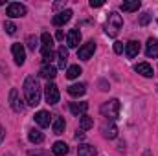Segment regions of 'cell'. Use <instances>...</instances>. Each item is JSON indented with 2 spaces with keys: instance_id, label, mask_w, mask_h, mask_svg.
Returning <instances> with one entry per match:
<instances>
[{
  "instance_id": "6da1fadb",
  "label": "cell",
  "mask_w": 158,
  "mask_h": 156,
  "mask_svg": "<svg viewBox=\"0 0 158 156\" xmlns=\"http://www.w3.org/2000/svg\"><path fill=\"white\" fill-rule=\"evenodd\" d=\"M24 96H26V103L31 107H37L40 103V84L33 76H28L24 81Z\"/></svg>"
},
{
  "instance_id": "7a4b0ae2",
  "label": "cell",
  "mask_w": 158,
  "mask_h": 156,
  "mask_svg": "<svg viewBox=\"0 0 158 156\" xmlns=\"http://www.w3.org/2000/svg\"><path fill=\"white\" fill-rule=\"evenodd\" d=\"M121 26H123V18H121V15H118L116 11L109 13L107 24H105V31H107V35H109V37H116V35L119 33V30H121Z\"/></svg>"
},
{
  "instance_id": "3957f363",
  "label": "cell",
  "mask_w": 158,
  "mask_h": 156,
  "mask_svg": "<svg viewBox=\"0 0 158 156\" xmlns=\"http://www.w3.org/2000/svg\"><path fill=\"white\" fill-rule=\"evenodd\" d=\"M119 109H121V105H119L118 99H109V101H105L103 105H101V114L105 117H109V119H116L119 116Z\"/></svg>"
},
{
  "instance_id": "277c9868",
  "label": "cell",
  "mask_w": 158,
  "mask_h": 156,
  "mask_svg": "<svg viewBox=\"0 0 158 156\" xmlns=\"http://www.w3.org/2000/svg\"><path fill=\"white\" fill-rule=\"evenodd\" d=\"M26 6L24 4H20V2H11L7 7H6V15L9 17V18H19V17H24L26 15Z\"/></svg>"
},
{
  "instance_id": "5b68a950",
  "label": "cell",
  "mask_w": 158,
  "mask_h": 156,
  "mask_svg": "<svg viewBox=\"0 0 158 156\" xmlns=\"http://www.w3.org/2000/svg\"><path fill=\"white\" fill-rule=\"evenodd\" d=\"M44 97H46V103H50V105H55V103H59V88H57V84L55 83H48L46 86H44Z\"/></svg>"
},
{
  "instance_id": "8992f818",
  "label": "cell",
  "mask_w": 158,
  "mask_h": 156,
  "mask_svg": "<svg viewBox=\"0 0 158 156\" xmlns=\"http://www.w3.org/2000/svg\"><path fill=\"white\" fill-rule=\"evenodd\" d=\"M9 105L15 112H24V101L20 99L17 88H11V92H9Z\"/></svg>"
},
{
  "instance_id": "52a82bcc",
  "label": "cell",
  "mask_w": 158,
  "mask_h": 156,
  "mask_svg": "<svg viewBox=\"0 0 158 156\" xmlns=\"http://www.w3.org/2000/svg\"><path fill=\"white\" fill-rule=\"evenodd\" d=\"M94 51H96V44H94V40H88L77 50V57L83 59V61H88L94 55Z\"/></svg>"
},
{
  "instance_id": "ba28073f",
  "label": "cell",
  "mask_w": 158,
  "mask_h": 156,
  "mask_svg": "<svg viewBox=\"0 0 158 156\" xmlns=\"http://www.w3.org/2000/svg\"><path fill=\"white\" fill-rule=\"evenodd\" d=\"M11 53H13L15 63H17L19 66H22L24 61H26V50H24V46H22L20 42H15V44L11 46Z\"/></svg>"
},
{
  "instance_id": "9c48e42d",
  "label": "cell",
  "mask_w": 158,
  "mask_h": 156,
  "mask_svg": "<svg viewBox=\"0 0 158 156\" xmlns=\"http://www.w3.org/2000/svg\"><path fill=\"white\" fill-rule=\"evenodd\" d=\"M72 9H64V11H61V13H57L53 18H52V22H53V26H64L70 18H72Z\"/></svg>"
},
{
  "instance_id": "30bf717a",
  "label": "cell",
  "mask_w": 158,
  "mask_h": 156,
  "mask_svg": "<svg viewBox=\"0 0 158 156\" xmlns=\"http://www.w3.org/2000/svg\"><path fill=\"white\" fill-rule=\"evenodd\" d=\"M145 55L149 57V59H156L158 57V40L156 39H151L147 40V44H145Z\"/></svg>"
},
{
  "instance_id": "8fae6325",
  "label": "cell",
  "mask_w": 158,
  "mask_h": 156,
  "mask_svg": "<svg viewBox=\"0 0 158 156\" xmlns=\"http://www.w3.org/2000/svg\"><path fill=\"white\" fill-rule=\"evenodd\" d=\"M79 42H81V31H79V30H70L68 35H66V44H68V48H77Z\"/></svg>"
},
{
  "instance_id": "7c38bea8",
  "label": "cell",
  "mask_w": 158,
  "mask_h": 156,
  "mask_svg": "<svg viewBox=\"0 0 158 156\" xmlns=\"http://www.w3.org/2000/svg\"><path fill=\"white\" fill-rule=\"evenodd\" d=\"M125 53H127L129 59H134V57L140 53V42H138V40H129V42L125 44Z\"/></svg>"
},
{
  "instance_id": "4fadbf2b",
  "label": "cell",
  "mask_w": 158,
  "mask_h": 156,
  "mask_svg": "<svg viewBox=\"0 0 158 156\" xmlns=\"http://www.w3.org/2000/svg\"><path fill=\"white\" fill-rule=\"evenodd\" d=\"M86 110H88V103L86 101H81V103H70V112L74 114V116H83V114H86Z\"/></svg>"
},
{
  "instance_id": "5bb4252c",
  "label": "cell",
  "mask_w": 158,
  "mask_h": 156,
  "mask_svg": "<svg viewBox=\"0 0 158 156\" xmlns=\"http://www.w3.org/2000/svg\"><path fill=\"white\" fill-rule=\"evenodd\" d=\"M50 114L46 112V110H39L37 114H35V123L39 125V127H42V129H46V127H50Z\"/></svg>"
},
{
  "instance_id": "9a60e30c",
  "label": "cell",
  "mask_w": 158,
  "mask_h": 156,
  "mask_svg": "<svg viewBox=\"0 0 158 156\" xmlns=\"http://www.w3.org/2000/svg\"><path fill=\"white\" fill-rule=\"evenodd\" d=\"M134 70H136L140 76H143V77H153V76H155L149 63H138V64L134 66Z\"/></svg>"
},
{
  "instance_id": "2e32d148",
  "label": "cell",
  "mask_w": 158,
  "mask_h": 156,
  "mask_svg": "<svg viewBox=\"0 0 158 156\" xmlns=\"http://www.w3.org/2000/svg\"><path fill=\"white\" fill-rule=\"evenodd\" d=\"M85 92H86V86L83 83H76V84L68 86V94L72 97H81V96H85Z\"/></svg>"
},
{
  "instance_id": "e0dca14e",
  "label": "cell",
  "mask_w": 158,
  "mask_h": 156,
  "mask_svg": "<svg viewBox=\"0 0 158 156\" xmlns=\"http://www.w3.org/2000/svg\"><path fill=\"white\" fill-rule=\"evenodd\" d=\"M101 130H103V136L109 138V140H114V138L118 136V127H116L114 123H105Z\"/></svg>"
},
{
  "instance_id": "ac0fdd59",
  "label": "cell",
  "mask_w": 158,
  "mask_h": 156,
  "mask_svg": "<svg viewBox=\"0 0 158 156\" xmlns=\"http://www.w3.org/2000/svg\"><path fill=\"white\" fill-rule=\"evenodd\" d=\"M55 76H57V68H55V66H52V64H44V66L40 68V77L53 79Z\"/></svg>"
},
{
  "instance_id": "d6986e66",
  "label": "cell",
  "mask_w": 158,
  "mask_h": 156,
  "mask_svg": "<svg viewBox=\"0 0 158 156\" xmlns=\"http://www.w3.org/2000/svg\"><path fill=\"white\" fill-rule=\"evenodd\" d=\"M52 153H53L55 156L68 154V145H66L64 142H55V143H53V147H52Z\"/></svg>"
},
{
  "instance_id": "ffe728a7",
  "label": "cell",
  "mask_w": 158,
  "mask_h": 156,
  "mask_svg": "<svg viewBox=\"0 0 158 156\" xmlns=\"http://www.w3.org/2000/svg\"><path fill=\"white\" fill-rule=\"evenodd\" d=\"M92 127H94V119L90 116L83 114V116L79 117V129H81V130H90Z\"/></svg>"
},
{
  "instance_id": "44dd1931",
  "label": "cell",
  "mask_w": 158,
  "mask_h": 156,
  "mask_svg": "<svg viewBox=\"0 0 158 156\" xmlns=\"http://www.w3.org/2000/svg\"><path fill=\"white\" fill-rule=\"evenodd\" d=\"M28 138H30L31 143H42V142H44V134L40 132L39 129H31V130L28 132Z\"/></svg>"
},
{
  "instance_id": "7402d4cb",
  "label": "cell",
  "mask_w": 158,
  "mask_h": 156,
  "mask_svg": "<svg viewBox=\"0 0 158 156\" xmlns=\"http://www.w3.org/2000/svg\"><path fill=\"white\" fill-rule=\"evenodd\" d=\"M57 57H59V68H64L66 63H68V50L64 46H61L57 50Z\"/></svg>"
},
{
  "instance_id": "603a6c76",
  "label": "cell",
  "mask_w": 158,
  "mask_h": 156,
  "mask_svg": "<svg viewBox=\"0 0 158 156\" xmlns=\"http://www.w3.org/2000/svg\"><path fill=\"white\" fill-rule=\"evenodd\" d=\"M77 154L79 156H96V149L88 143H83L77 147Z\"/></svg>"
},
{
  "instance_id": "cb8c5ba5",
  "label": "cell",
  "mask_w": 158,
  "mask_h": 156,
  "mask_svg": "<svg viewBox=\"0 0 158 156\" xmlns=\"http://www.w3.org/2000/svg\"><path fill=\"white\" fill-rule=\"evenodd\" d=\"M64 117H55L53 123H52V129H53V134H63L64 130Z\"/></svg>"
},
{
  "instance_id": "d4e9b609",
  "label": "cell",
  "mask_w": 158,
  "mask_h": 156,
  "mask_svg": "<svg viewBox=\"0 0 158 156\" xmlns=\"http://www.w3.org/2000/svg\"><path fill=\"white\" fill-rule=\"evenodd\" d=\"M121 9H123V11H127V13L138 11V9H140V0H132V2H123V4H121Z\"/></svg>"
},
{
  "instance_id": "484cf974",
  "label": "cell",
  "mask_w": 158,
  "mask_h": 156,
  "mask_svg": "<svg viewBox=\"0 0 158 156\" xmlns=\"http://www.w3.org/2000/svg\"><path fill=\"white\" fill-rule=\"evenodd\" d=\"M81 76V68H79L77 64H72V66H68V70H66V77L68 79H76Z\"/></svg>"
},
{
  "instance_id": "4316f807",
  "label": "cell",
  "mask_w": 158,
  "mask_h": 156,
  "mask_svg": "<svg viewBox=\"0 0 158 156\" xmlns=\"http://www.w3.org/2000/svg\"><path fill=\"white\" fill-rule=\"evenodd\" d=\"M40 40H42V48H53V39L50 33H42Z\"/></svg>"
},
{
  "instance_id": "83f0119b",
  "label": "cell",
  "mask_w": 158,
  "mask_h": 156,
  "mask_svg": "<svg viewBox=\"0 0 158 156\" xmlns=\"http://www.w3.org/2000/svg\"><path fill=\"white\" fill-rule=\"evenodd\" d=\"M4 30H6L9 35H15V33H17V26H15L11 20H6V22H4Z\"/></svg>"
},
{
  "instance_id": "f1b7e54d",
  "label": "cell",
  "mask_w": 158,
  "mask_h": 156,
  "mask_svg": "<svg viewBox=\"0 0 158 156\" xmlns=\"http://www.w3.org/2000/svg\"><path fill=\"white\" fill-rule=\"evenodd\" d=\"M151 18H153L151 13H143V15L140 17V24H142V26H147V24L151 22Z\"/></svg>"
},
{
  "instance_id": "f546056e",
  "label": "cell",
  "mask_w": 158,
  "mask_h": 156,
  "mask_svg": "<svg viewBox=\"0 0 158 156\" xmlns=\"http://www.w3.org/2000/svg\"><path fill=\"white\" fill-rule=\"evenodd\" d=\"M28 48L35 51V48H37V37H33V35H30V37H28Z\"/></svg>"
},
{
  "instance_id": "4dcf8cb0",
  "label": "cell",
  "mask_w": 158,
  "mask_h": 156,
  "mask_svg": "<svg viewBox=\"0 0 158 156\" xmlns=\"http://www.w3.org/2000/svg\"><path fill=\"white\" fill-rule=\"evenodd\" d=\"M123 48H125L123 42H114V51L116 53H123Z\"/></svg>"
},
{
  "instance_id": "1f68e13d",
  "label": "cell",
  "mask_w": 158,
  "mask_h": 156,
  "mask_svg": "<svg viewBox=\"0 0 158 156\" xmlns=\"http://www.w3.org/2000/svg\"><path fill=\"white\" fill-rule=\"evenodd\" d=\"M103 0H90V7H101Z\"/></svg>"
},
{
  "instance_id": "d6a6232c",
  "label": "cell",
  "mask_w": 158,
  "mask_h": 156,
  "mask_svg": "<svg viewBox=\"0 0 158 156\" xmlns=\"http://www.w3.org/2000/svg\"><path fill=\"white\" fill-rule=\"evenodd\" d=\"M55 39H57V40H63V39H64V33H63V30H59V31H57Z\"/></svg>"
},
{
  "instance_id": "836d02e7",
  "label": "cell",
  "mask_w": 158,
  "mask_h": 156,
  "mask_svg": "<svg viewBox=\"0 0 158 156\" xmlns=\"http://www.w3.org/2000/svg\"><path fill=\"white\" fill-rule=\"evenodd\" d=\"M30 156H46V154H44V153H39V151H37V153H35V151H30Z\"/></svg>"
},
{
  "instance_id": "e575fe53",
  "label": "cell",
  "mask_w": 158,
  "mask_h": 156,
  "mask_svg": "<svg viewBox=\"0 0 158 156\" xmlns=\"http://www.w3.org/2000/svg\"><path fill=\"white\" fill-rule=\"evenodd\" d=\"M85 138V132H79L77 130V134H76V140H83Z\"/></svg>"
},
{
  "instance_id": "d590c367",
  "label": "cell",
  "mask_w": 158,
  "mask_h": 156,
  "mask_svg": "<svg viewBox=\"0 0 158 156\" xmlns=\"http://www.w3.org/2000/svg\"><path fill=\"white\" fill-rule=\"evenodd\" d=\"M4 136H6V130L0 127V143H2V140H4Z\"/></svg>"
},
{
  "instance_id": "8d00e7d4",
  "label": "cell",
  "mask_w": 158,
  "mask_h": 156,
  "mask_svg": "<svg viewBox=\"0 0 158 156\" xmlns=\"http://www.w3.org/2000/svg\"><path fill=\"white\" fill-rule=\"evenodd\" d=\"M143 156H151V153H149V151H147V153H145V154H143Z\"/></svg>"
},
{
  "instance_id": "74e56055",
  "label": "cell",
  "mask_w": 158,
  "mask_h": 156,
  "mask_svg": "<svg viewBox=\"0 0 158 156\" xmlns=\"http://www.w3.org/2000/svg\"><path fill=\"white\" fill-rule=\"evenodd\" d=\"M7 156H11V154H7Z\"/></svg>"
}]
</instances>
